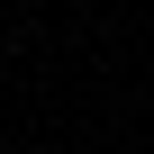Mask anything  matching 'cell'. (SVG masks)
I'll list each match as a JSON object with an SVG mask.
<instances>
[{
	"instance_id": "1",
	"label": "cell",
	"mask_w": 154,
	"mask_h": 154,
	"mask_svg": "<svg viewBox=\"0 0 154 154\" xmlns=\"http://www.w3.org/2000/svg\"><path fill=\"white\" fill-rule=\"evenodd\" d=\"M0 154H9V127H0Z\"/></svg>"
}]
</instances>
